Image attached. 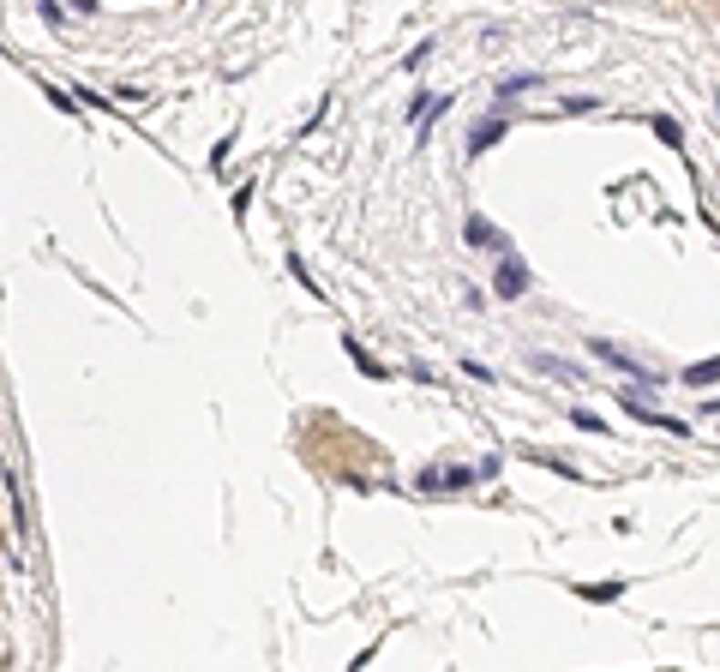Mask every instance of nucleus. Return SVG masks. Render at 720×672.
<instances>
[{
	"mask_svg": "<svg viewBox=\"0 0 720 672\" xmlns=\"http://www.w3.org/2000/svg\"><path fill=\"white\" fill-rule=\"evenodd\" d=\"M522 288H529V264H522L517 253H504L499 258V295H504V301H517Z\"/></svg>",
	"mask_w": 720,
	"mask_h": 672,
	"instance_id": "obj_1",
	"label": "nucleus"
},
{
	"mask_svg": "<svg viewBox=\"0 0 720 672\" xmlns=\"http://www.w3.org/2000/svg\"><path fill=\"white\" fill-rule=\"evenodd\" d=\"M468 481H475L468 469H427V474H420V487H427V492H450V487H468Z\"/></svg>",
	"mask_w": 720,
	"mask_h": 672,
	"instance_id": "obj_2",
	"label": "nucleus"
},
{
	"mask_svg": "<svg viewBox=\"0 0 720 672\" xmlns=\"http://www.w3.org/2000/svg\"><path fill=\"white\" fill-rule=\"evenodd\" d=\"M462 234H468V246H504V253H510V241L492 229L487 216H468V229H462Z\"/></svg>",
	"mask_w": 720,
	"mask_h": 672,
	"instance_id": "obj_3",
	"label": "nucleus"
},
{
	"mask_svg": "<svg viewBox=\"0 0 720 672\" xmlns=\"http://www.w3.org/2000/svg\"><path fill=\"white\" fill-rule=\"evenodd\" d=\"M504 127H510V120H480V127H475V139H468V150L480 157L487 144H499V139H504Z\"/></svg>",
	"mask_w": 720,
	"mask_h": 672,
	"instance_id": "obj_4",
	"label": "nucleus"
},
{
	"mask_svg": "<svg viewBox=\"0 0 720 672\" xmlns=\"http://www.w3.org/2000/svg\"><path fill=\"white\" fill-rule=\"evenodd\" d=\"M576 594H582V601H619L624 583H576Z\"/></svg>",
	"mask_w": 720,
	"mask_h": 672,
	"instance_id": "obj_5",
	"label": "nucleus"
},
{
	"mask_svg": "<svg viewBox=\"0 0 720 672\" xmlns=\"http://www.w3.org/2000/svg\"><path fill=\"white\" fill-rule=\"evenodd\" d=\"M576 427H582V432H601V439H606V427H601V415H594V408H576Z\"/></svg>",
	"mask_w": 720,
	"mask_h": 672,
	"instance_id": "obj_6",
	"label": "nucleus"
},
{
	"mask_svg": "<svg viewBox=\"0 0 720 672\" xmlns=\"http://www.w3.org/2000/svg\"><path fill=\"white\" fill-rule=\"evenodd\" d=\"M348 355H355V367H360V372H373V378H378V372H385V367H378V360L366 355V348H360V343H348Z\"/></svg>",
	"mask_w": 720,
	"mask_h": 672,
	"instance_id": "obj_7",
	"label": "nucleus"
},
{
	"mask_svg": "<svg viewBox=\"0 0 720 672\" xmlns=\"http://www.w3.org/2000/svg\"><path fill=\"white\" fill-rule=\"evenodd\" d=\"M654 132H661V139H666V144H678V139H684V132H678V120H666V115H661V120H654Z\"/></svg>",
	"mask_w": 720,
	"mask_h": 672,
	"instance_id": "obj_8",
	"label": "nucleus"
}]
</instances>
